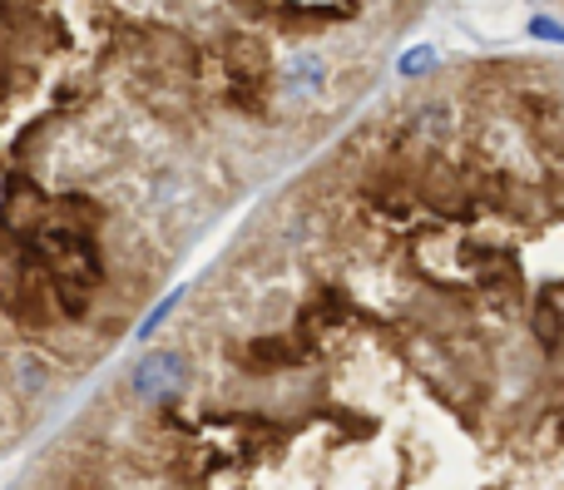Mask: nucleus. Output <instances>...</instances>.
<instances>
[{"label": "nucleus", "instance_id": "f257e3e1", "mask_svg": "<svg viewBox=\"0 0 564 490\" xmlns=\"http://www.w3.org/2000/svg\"><path fill=\"white\" fill-rule=\"evenodd\" d=\"M178 382H184V357L178 352H149L144 362L134 367V392L149 396V402L178 392Z\"/></svg>", "mask_w": 564, "mask_h": 490}, {"label": "nucleus", "instance_id": "f03ea898", "mask_svg": "<svg viewBox=\"0 0 564 490\" xmlns=\"http://www.w3.org/2000/svg\"><path fill=\"white\" fill-rule=\"evenodd\" d=\"M322 85H327V59L322 55H292L288 65H282V89H288L292 99L317 95Z\"/></svg>", "mask_w": 564, "mask_h": 490}, {"label": "nucleus", "instance_id": "20e7f679", "mask_svg": "<svg viewBox=\"0 0 564 490\" xmlns=\"http://www.w3.org/2000/svg\"><path fill=\"white\" fill-rule=\"evenodd\" d=\"M15 382H20V392H45V386H50V367H45V357L20 352V357H15Z\"/></svg>", "mask_w": 564, "mask_h": 490}, {"label": "nucleus", "instance_id": "0eeeda50", "mask_svg": "<svg viewBox=\"0 0 564 490\" xmlns=\"http://www.w3.org/2000/svg\"><path fill=\"white\" fill-rule=\"evenodd\" d=\"M530 30H535V35H545V40H564V30L550 25V20H530Z\"/></svg>", "mask_w": 564, "mask_h": 490}, {"label": "nucleus", "instance_id": "39448f33", "mask_svg": "<svg viewBox=\"0 0 564 490\" xmlns=\"http://www.w3.org/2000/svg\"><path fill=\"white\" fill-rule=\"evenodd\" d=\"M431 65H436V50H431V45H416V50H406V55H401V75H426Z\"/></svg>", "mask_w": 564, "mask_h": 490}, {"label": "nucleus", "instance_id": "7ed1b4c3", "mask_svg": "<svg viewBox=\"0 0 564 490\" xmlns=\"http://www.w3.org/2000/svg\"><path fill=\"white\" fill-rule=\"evenodd\" d=\"M248 362H258V367H292V362H302V352L288 342V337H258V342L248 347Z\"/></svg>", "mask_w": 564, "mask_h": 490}, {"label": "nucleus", "instance_id": "423d86ee", "mask_svg": "<svg viewBox=\"0 0 564 490\" xmlns=\"http://www.w3.org/2000/svg\"><path fill=\"white\" fill-rule=\"evenodd\" d=\"M174 307H178V293H174V297H164V307H159V313H149V317H144V337H154V327L164 323V317L174 313Z\"/></svg>", "mask_w": 564, "mask_h": 490}]
</instances>
